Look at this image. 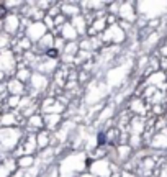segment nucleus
Listing matches in <instances>:
<instances>
[{
    "label": "nucleus",
    "instance_id": "1",
    "mask_svg": "<svg viewBox=\"0 0 167 177\" xmlns=\"http://www.w3.org/2000/svg\"><path fill=\"white\" fill-rule=\"evenodd\" d=\"M5 15H7V8H5L4 5H0V20L5 18Z\"/></svg>",
    "mask_w": 167,
    "mask_h": 177
},
{
    "label": "nucleus",
    "instance_id": "2",
    "mask_svg": "<svg viewBox=\"0 0 167 177\" xmlns=\"http://www.w3.org/2000/svg\"><path fill=\"white\" fill-rule=\"evenodd\" d=\"M48 56H49V57H57V53H56V49H49V51H48Z\"/></svg>",
    "mask_w": 167,
    "mask_h": 177
},
{
    "label": "nucleus",
    "instance_id": "3",
    "mask_svg": "<svg viewBox=\"0 0 167 177\" xmlns=\"http://www.w3.org/2000/svg\"><path fill=\"white\" fill-rule=\"evenodd\" d=\"M98 141H100V144H103V143H105V136L100 135V136H98Z\"/></svg>",
    "mask_w": 167,
    "mask_h": 177
}]
</instances>
